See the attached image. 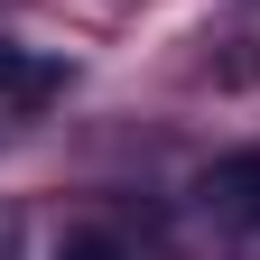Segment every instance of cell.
I'll list each match as a JSON object with an SVG mask.
<instances>
[{
  "label": "cell",
  "mask_w": 260,
  "mask_h": 260,
  "mask_svg": "<svg viewBox=\"0 0 260 260\" xmlns=\"http://www.w3.org/2000/svg\"><path fill=\"white\" fill-rule=\"evenodd\" d=\"M47 260H130V251H121V233H112V223H65Z\"/></svg>",
  "instance_id": "obj_3"
},
{
  "label": "cell",
  "mask_w": 260,
  "mask_h": 260,
  "mask_svg": "<svg viewBox=\"0 0 260 260\" xmlns=\"http://www.w3.org/2000/svg\"><path fill=\"white\" fill-rule=\"evenodd\" d=\"M0 260H19V223L10 214H0Z\"/></svg>",
  "instance_id": "obj_4"
},
{
  "label": "cell",
  "mask_w": 260,
  "mask_h": 260,
  "mask_svg": "<svg viewBox=\"0 0 260 260\" xmlns=\"http://www.w3.org/2000/svg\"><path fill=\"white\" fill-rule=\"evenodd\" d=\"M56 84H65V65H56V56H38V47H10V38H0V103L38 112Z\"/></svg>",
  "instance_id": "obj_2"
},
{
  "label": "cell",
  "mask_w": 260,
  "mask_h": 260,
  "mask_svg": "<svg viewBox=\"0 0 260 260\" xmlns=\"http://www.w3.org/2000/svg\"><path fill=\"white\" fill-rule=\"evenodd\" d=\"M195 195H205V214H214V223H260V149L214 158V168L195 177Z\"/></svg>",
  "instance_id": "obj_1"
}]
</instances>
